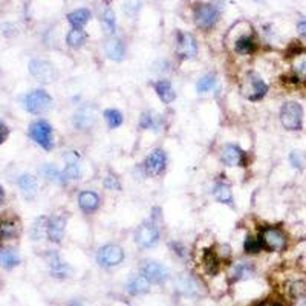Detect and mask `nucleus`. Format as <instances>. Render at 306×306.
<instances>
[{"label": "nucleus", "mask_w": 306, "mask_h": 306, "mask_svg": "<svg viewBox=\"0 0 306 306\" xmlns=\"http://www.w3.org/2000/svg\"><path fill=\"white\" fill-rule=\"evenodd\" d=\"M241 92L250 101H259L266 95L268 84L262 80V77L257 72L250 71L241 81Z\"/></svg>", "instance_id": "obj_1"}, {"label": "nucleus", "mask_w": 306, "mask_h": 306, "mask_svg": "<svg viewBox=\"0 0 306 306\" xmlns=\"http://www.w3.org/2000/svg\"><path fill=\"white\" fill-rule=\"evenodd\" d=\"M28 133H29V138L36 144H39L40 147H43L45 150L54 149V130L48 121L37 120V121L31 123Z\"/></svg>", "instance_id": "obj_2"}, {"label": "nucleus", "mask_w": 306, "mask_h": 306, "mask_svg": "<svg viewBox=\"0 0 306 306\" xmlns=\"http://www.w3.org/2000/svg\"><path fill=\"white\" fill-rule=\"evenodd\" d=\"M23 108L32 115H42L52 108V96L43 89H36L23 98Z\"/></svg>", "instance_id": "obj_3"}, {"label": "nucleus", "mask_w": 306, "mask_h": 306, "mask_svg": "<svg viewBox=\"0 0 306 306\" xmlns=\"http://www.w3.org/2000/svg\"><path fill=\"white\" fill-rule=\"evenodd\" d=\"M259 237L263 242L265 250L268 251H283L288 245V237L285 231L279 227H262L259 231Z\"/></svg>", "instance_id": "obj_4"}, {"label": "nucleus", "mask_w": 306, "mask_h": 306, "mask_svg": "<svg viewBox=\"0 0 306 306\" xmlns=\"http://www.w3.org/2000/svg\"><path fill=\"white\" fill-rule=\"evenodd\" d=\"M219 8L213 4H197L193 10L194 23L202 31H210L219 20Z\"/></svg>", "instance_id": "obj_5"}, {"label": "nucleus", "mask_w": 306, "mask_h": 306, "mask_svg": "<svg viewBox=\"0 0 306 306\" xmlns=\"http://www.w3.org/2000/svg\"><path fill=\"white\" fill-rule=\"evenodd\" d=\"M280 123L286 130H300L303 126V109L297 101H286L280 109Z\"/></svg>", "instance_id": "obj_6"}, {"label": "nucleus", "mask_w": 306, "mask_h": 306, "mask_svg": "<svg viewBox=\"0 0 306 306\" xmlns=\"http://www.w3.org/2000/svg\"><path fill=\"white\" fill-rule=\"evenodd\" d=\"M141 274L150 282V283H165L170 279V271L165 265L155 262V260H144L141 263Z\"/></svg>", "instance_id": "obj_7"}, {"label": "nucleus", "mask_w": 306, "mask_h": 306, "mask_svg": "<svg viewBox=\"0 0 306 306\" xmlns=\"http://www.w3.org/2000/svg\"><path fill=\"white\" fill-rule=\"evenodd\" d=\"M123 260H124V251L117 244L103 245L98 250V253H96V262H98V265L99 266H105V268L117 266Z\"/></svg>", "instance_id": "obj_8"}, {"label": "nucleus", "mask_w": 306, "mask_h": 306, "mask_svg": "<svg viewBox=\"0 0 306 306\" xmlns=\"http://www.w3.org/2000/svg\"><path fill=\"white\" fill-rule=\"evenodd\" d=\"M29 74L42 83H52L58 77L55 66L46 60H32L29 63Z\"/></svg>", "instance_id": "obj_9"}, {"label": "nucleus", "mask_w": 306, "mask_h": 306, "mask_svg": "<svg viewBox=\"0 0 306 306\" xmlns=\"http://www.w3.org/2000/svg\"><path fill=\"white\" fill-rule=\"evenodd\" d=\"M176 54L179 58H194L197 55V43L196 39L188 32L178 31L176 34Z\"/></svg>", "instance_id": "obj_10"}, {"label": "nucleus", "mask_w": 306, "mask_h": 306, "mask_svg": "<svg viewBox=\"0 0 306 306\" xmlns=\"http://www.w3.org/2000/svg\"><path fill=\"white\" fill-rule=\"evenodd\" d=\"M135 241L141 248H152L159 241V231L155 224L146 222L141 227H138L137 233H135Z\"/></svg>", "instance_id": "obj_11"}, {"label": "nucleus", "mask_w": 306, "mask_h": 306, "mask_svg": "<svg viewBox=\"0 0 306 306\" xmlns=\"http://www.w3.org/2000/svg\"><path fill=\"white\" fill-rule=\"evenodd\" d=\"M221 159L228 167H245L247 165V153L234 144H225L221 150Z\"/></svg>", "instance_id": "obj_12"}, {"label": "nucleus", "mask_w": 306, "mask_h": 306, "mask_svg": "<svg viewBox=\"0 0 306 306\" xmlns=\"http://www.w3.org/2000/svg\"><path fill=\"white\" fill-rule=\"evenodd\" d=\"M165 165H167L165 152L162 149H156L147 156V159L144 162V170H146V173L150 176H159L164 173Z\"/></svg>", "instance_id": "obj_13"}, {"label": "nucleus", "mask_w": 306, "mask_h": 306, "mask_svg": "<svg viewBox=\"0 0 306 306\" xmlns=\"http://www.w3.org/2000/svg\"><path fill=\"white\" fill-rule=\"evenodd\" d=\"M66 227V216H51L46 221V236L51 242L60 244L64 236Z\"/></svg>", "instance_id": "obj_14"}, {"label": "nucleus", "mask_w": 306, "mask_h": 306, "mask_svg": "<svg viewBox=\"0 0 306 306\" xmlns=\"http://www.w3.org/2000/svg\"><path fill=\"white\" fill-rule=\"evenodd\" d=\"M46 260H48V265H49V271L52 277L55 279H64L69 276L71 273V268L67 266V263H64L60 257V254L57 251H49L46 254Z\"/></svg>", "instance_id": "obj_15"}, {"label": "nucleus", "mask_w": 306, "mask_h": 306, "mask_svg": "<svg viewBox=\"0 0 306 306\" xmlns=\"http://www.w3.org/2000/svg\"><path fill=\"white\" fill-rule=\"evenodd\" d=\"M233 49L239 55H251L257 51V42L251 32H245L234 40Z\"/></svg>", "instance_id": "obj_16"}, {"label": "nucleus", "mask_w": 306, "mask_h": 306, "mask_svg": "<svg viewBox=\"0 0 306 306\" xmlns=\"http://www.w3.org/2000/svg\"><path fill=\"white\" fill-rule=\"evenodd\" d=\"M64 158L67 161V165L63 170V176H64L66 182L80 179L81 178V165L78 162V155L75 152H69V153L64 155Z\"/></svg>", "instance_id": "obj_17"}, {"label": "nucleus", "mask_w": 306, "mask_h": 306, "mask_svg": "<svg viewBox=\"0 0 306 306\" xmlns=\"http://www.w3.org/2000/svg\"><path fill=\"white\" fill-rule=\"evenodd\" d=\"M78 206L81 212L90 215L98 210L99 207V196L95 191H81L78 196Z\"/></svg>", "instance_id": "obj_18"}, {"label": "nucleus", "mask_w": 306, "mask_h": 306, "mask_svg": "<svg viewBox=\"0 0 306 306\" xmlns=\"http://www.w3.org/2000/svg\"><path fill=\"white\" fill-rule=\"evenodd\" d=\"M105 51H106V55L114 60V61H121L123 57H124V52H126V48H124V43L121 39L118 37H111L106 45H105Z\"/></svg>", "instance_id": "obj_19"}, {"label": "nucleus", "mask_w": 306, "mask_h": 306, "mask_svg": "<svg viewBox=\"0 0 306 306\" xmlns=\"http://www.w3.org/2000/svg\"><path fill=\"white\" fill-rule=\"evenodd\" d=\"M155 92L158 93L159 99L164 105H170L176 98V92L168 80H159L155 83Z\"/></svg>", "instance_id": "obj_20"}, {"label": "nucleus", "mask_w": 306, "mask_h": 306, "mask_svg": "<svg viewBox=\"0 0 306 306\" xmlns=\"http://www.w3.org/2000/svg\"><path fill=\"white\" fill-rule=\"evenodd\" d=\"M17 185L22 191V194L26 197V199H32L34 196L37 194V179L34 178L32 175H22L19 179H17Z\"/></svg>", "instance_id": "obj_21"}, {"label": "nucleus", "mask_w": 306, "mask_h": 306, "mask_svg": "<svg viewBox=\"0 0 306 306\" xmlns=\"http://www.w3.org/2000/svg\"><path fill=\"white\" fill-rule=\"evenodd\" d=\"M221 262H222V259L213 250H207L206 253H203V256H202V265H203V268H206V271L210 276H215V274L219 273Z\"/></svg>", "instance_id": "obj_22"}, {"label": "nucleus", "mask_w": 306, "mask_h": 306, "mask_svg": "<svg viewBox=\"0 0 306 306\" xmlns=\"http://www.w3.org/2000/svg\"><path fill=\"white\" fill-rule=\"evenodd\" d=\"M150 289V282L143 276H133L129 282H127V292L132 295H141L146 294Z\"/></svg>", "instance_id": "obj_23"}, {"label": "nucleus", "mask_w": 306, "mask_h": 306, "mask_svg": "<svg viewBox=\"0 0 306 306\" xmlns=\"http://www.w3.org/2000/svg\"><path fill=\"white\" fill-rule=\"evenodd\" d=\"M253 274H254V266L250 262H239V263H236L231 268V273H230L233 282H239V280L248 279Z\"/></svg>", "instance_id": "obj_24"}, {"label": "nucleus", "mask_w": 306, "mask_h": 306, "mask_svg": "<svg viewBox=\"0 0 306 306\" xmlns=\"http://www.w3.org/2000/svg\"><path fill=\"white\" fill-rule=\"evenodd\" d=\"M291 66H292L294 77H295L298 81L306 83V51H301V52L294 54L292 61H291Z\"/></svg>", "instance_id": "obj_25"}, {"label": "nucleus", "mask_w": 306, "mask_h": 306, "mask_svg": "<svg viewBox=\"0 0 306 306\" xmlns=\"http://www.w3.org/2000/svg\"><path fill=\"white\" fill-rule=\"evenodd\" d=\"M176 286H178V291L182 292V294H185V295H194V294H197V291H199L197 280L193 279V277L188 276V274H181V276L178 277Z\"/></svg>", "instance_id": "obj_26"}, {"label": "nucleus", "mask_w": 306, "mask_h": 306, "mask_svg": "<svg viewBox=\"0 0 306 306\" xmlns=\"http://www.w3.org/2000/svg\"><path fill=\"white\" fill-rule=\"evenodd\" d=\"M213 196H215V199H216L218 202L233 207L234 199H233V193H231V188H230L228 184H225V182H218V184L213 187Z\"/></svg>", "instance_id": "obj_27"}, {"label": "nucleus", "mask_w": 306, "mask_h": 306, "mask_svg": "<svg viewBox=\"0 0 306 306\" xmlns=\"http://www.w3.org/2000/svg\"><path fill=\"white\" fill-rule=\"evenodd\" d=\"M89 20H90V11L86 8H80L67 14V22L71 23L74 29H81Z\"/></svg>", "instance_id": "obj_28"}, {"label": "nucleus", "mask_w": 306, "mask_h": 306, "mask_svg": "<svg viewBox=\"0 0 306 306\" xmlns=\"http://www.w3.org/2000/svg\"><path fill=\"white\" fill-rule=\"evenodd\" d=\"M20 263V256L16 250L11 248H2L0 250V265L7 269H13Z\"/></svg>", "instance_id": "obj_29"}, {"label": "nucleus", "mask_w": 306, "mask_h": 306, "mask_svg": "<svg viewBox=\"0 0 306 306\" xmlns=\"http://www.w3.org/2000/svg\"><path fill=\"white\" fill-rule=\"evenodd\" d=\"M86 40H87L86 32L83 29H74V28H72V31H69V34H67V37H66V43L72 49H80L81 46H84Z\"/></svg>", "instance_id": "obj_30"}, {"label": "nucleus", "mask_w": 306, "mask_h": 306, "mask_svg": "<svg viewBox=\"0 0 306 306\" xmlns=\"http://www.w3.org/2000/svg\"><path fill=\"white\" fill-rule=\"evenodd\" d=\"M19 234V227L10 219L0 221V239H14Z\"/></svg>", "instance_id": "obj_31"}, {"label": "nucleus", "mask_w": 306, "mask_h": 306, "mask_svg": "<svg viewBox=\"0 0 306 306\" xmlns=\"http://www.w3.org/2000/svg\"><path fill=\"white\" fill-rule=\"evenodd\" d=\"M74 124L75 127H78L80 130H86L93 124V114L89 112V109H81L78 114H75L74 117Z\"/></svg>", "instance_id": "obj_32"}, {"label": "nucleus", "mask_w": 306, "mask_h": 306, "mask_svg": "<svg viewBox=\"0 0 306 306\" xmlns=\"http://www.w3.org/2000/svg\"><path fill=\"white\" fill-rule=\"evenodd\" d=\"M40 172H42V175H43L46 179H49V181L60 182V184H66V179H64V176H63V172H60L57 167H54V165H51V164H45V165L42 167Z\"/></svg>", "instance_id": "obj_33"}, {"label": "nucleus", "mask_w": 306, "mask_h": 306, "mask_svg": "<svg viewBox=\"0 0 306 306\" xmlns=\"http://www.w3.org/2000/svg\"><path fill=\"white\" fill-rule=\"evenodd\" d=\"M244 250L247 254H257L262 250H265V247H263V242L260 241V237H254V236L248 234L244 242Z\"/></svg>", "instance_id": "obj_34"}, {"label": "nucleus", "mask_w": 306, "mask_h": 306, "mask_svg": "<svg viewBox=\"0 0 306 306\" xmlns=\"http://www.w3.org/2000/svg\"><path fill=\"white\" fill-rule=\"evenodd\" d=\"M103 115L111 129H117L123 124V114L117 109H108V111H105Z\"/></svg>", "instance_id": "obj_35"}, {"label": "nucleus", "mask_w": 306, "mask_h": 306, "mask_svg": "<svg viewBox=\"0 0 306 306\" xmlns=\"http://www.w3.org/2000/svg\"><path fill=\"white\" fill-rule=\"evenodd\" d=\"M101 22H103V26L106 29V32L109 34H114L115 32V26H117V22H115V13L111 10V8H106L101 14Z\"/></svg>", "instance_id": "obj_36"}, {"label": "nucleus", "mask_w": 306, "mask_h": 306, "mask_svg": "<svg viewBox=\"0 0 306 306\" xmlns=\"http://www.w3.org/2000/svg\"><path fill=\"white\" fill-rule=\"evenodd\" d=\"M215 86H216V77H215L213 74H209V75H203V77L197 81L196 89H197V92L203 93V92L212 90Z\"/></svg>", "instance_id": "obj_37"}, {"label": "nucleus", "mask_w": 306, "mask_h": 306, "mask_svg": "<svg viewBox=\"0 0 306 306\" xmlns=\"http://www.w3.org/2000/svg\"><path fill=\"white\" fill-rule=\"evenodd\" d=\"M46 221H48V219L40 218V219H37L36 222H34V225H32V228H31V236H32L34 241L42 239L43 234H46Z\"/></svg>", "instance_id": "obj_38"}, {"label": "nucleus", "mask_w": 306, "mask_h": 306, "mask_svg": "<svg viewBox=\"0 0 306 306\" xmlns=\"http://www.w3.org/2000/svg\"><path fill=\"white\" fill-rule=\"evenodd\" d=\"M288 291H289V294L292 297H301V295L306 294V285L303 282H300V280H295V282H292L289 285Z\"/></svg>", "instance_id": "obj_39"}, {"label": "nucleus", "mask_w": 306, "mask_h": 306, "mask_svg": "<svg viewBox=\"0 0 306 306\" xmlns=\"http://www.w3.org/2000/svg\"><path fill=\"white\" fill-rule=\"evenodd\" d=\"M289 161H291V164H292L295 168H303L304 164H306V158H304V155L300 153V152H292V153L289 155Z\"/></svg>", "instance_id": "obj_40"}, {"label": "nucleus", "mask_w": 306, "mask_h": 306, "mask_svg": "<svg viewBox=\"0 0 306 306\" xmlns=\"http://www.w3.org/2000/svg\"><path fill=\"white\" fill-rule=\"evenodd\" d=\"M140 126H141L143 129H153V127H156V123H155V118H153L149 112H146V114H143V117H141Z\"/></svg>", "instance_id": "obj_41"}, {"label": "nucleus", "mask_w": 306, "mask_h": 306, "mask_svg": "<svg viewBox=\"0 0 306 306\" xmlns=\"http://www.w3.org/2000/svg\"><path fill=\"white\" fill-rule=\"evenodd\" d=\"M105 187H106L108 190H121V184H120L118 178H115V176H112V175H109V176L105 179Z\"/></svg>", "instance_id": "obj_42"}, {"label": "nucleus", "mask_w": 306, "mask_h": 306, "mask_svg": "<svg viewBox=\"0 0 306 306\" xmlns=\"http://www.w3.org/2000/svg\"><path fill=\"white\" fill-rule=\"evenodd\" d=\"M8 135H10V129L5 123L0 121V144H4L8 138Z\"/></svg>", "instance_id": "obj_43"}, {"label": "nucleus", "mask_w": 306, "mask_h": 306, "mask_svg": "<svg viewBox=\"0 0 306 306\" xmlns=\"http://www.w3.org/2000/svg\"><path fill=\"white\" fill-rule=\"evenodd\" d=\"M254 306H283L282 304V301H279V300H271V298H266V300H262V301H259L257 304H254Z\"/></svg>", "instance_id": "obj_44"}, {"label": "nucleus", "mask_w": 306, "mask_h": 306, "mask_svg": "<svg viewBox=\"0 0 306 306\" xmlns=\"http://www.w3.org/2000/svg\"><path fill=\"white\" fill-rule=\"evenodd\" d=\"M297 29H298V32L301 34V36L306 39V19H303V20H300L297 23Z\"/></svg>", "instance_id": "obj_45"}, {"label": "nucleus", "mask_w": 306, "mask_h": 306, "mask_svg": "<svg viewBox=\"0 0 306 306\" xmlns=\"http://www.w3.org/2000/svg\"><path fill=\"white\" fill-rule=\"evenodd\" d=\"M5 200V190L2 188V185H0V203H2Z\"/></svg>", "instance_id": "obj_46"}, {"label": "nucleus", "mask_w": 306, "mask_h": 306, "mask_svg": "<svg viewBox=\"0 0 306 306\" xmlns=\"http://www.w3.org/2000/svg\"><path fill=\"white\" fill-rule=\"evenodd\" d=\"M254 2H257V0H254Z\"/></svg>", "instance_id": "obj_47"}]
</instances>
